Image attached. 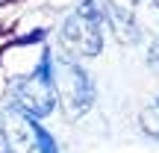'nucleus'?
<instances>
[{"instance_id": "nucleus-1", "label": "nucleus", "mask_w": 159, "mask_h": 153, "mask_svg": "<svg viewBox=\"0 0 159 153\" xmlns=\"http://www.w3.org/2000/svg\"><path fill=\"white\" fill-rule=\"evenodd\" d=\"M53 83H56V97H59V106H62L65 118L74 121L83 118L91 106H94V79L91 74L77 62V56L71 53H59L53 56Z\"/></svg>"}, {"instance_id": "nucleus-2", "label": "nucleus", "mask_w": 159, "mask_h": 153, "mask_svg": "<svg viewBox=\"0 0 159 153\" xmlns=\"http://www.w3.org/2000/svg\"><path fill=\"white\" fill-rule=\"evenodd\" d=\"M12 106H18L21 112L33 115L39 121L47 118L59 106L56 83H53V56L50 53L41 56V62L35 65L33 74L15 79V85H12Z\"/></svg>"}, {"instance_id": "nucleus-3", "label": "nucleus", "mask_w": 159, "mask_h": 153, "mask_svg": "<svg viewBox=\"0 0 159 153\" xmlns=\"http://www.w3.org/2000/svg\"><path fill=\"white\" fill-rule=\"evenodd\" d=\"M59 41H62L65 53L71 56H97L103 50V24L94 15L77 9L74 15H68L59 27Z\"/></svg>"}, {"instance_id": "nucleus-4", "label": "nucleus", "mask_w": 159, "mask_h": 153, "mask_svg": "<svg viewBox=\"0 0 159 153\" xmlns=\"http://www.w3.org/2000/svg\"><path fill=\"white\" fill-rule=\"evenodd\" d=\"M35 124H39V118L21 112L12 103L3 109L0 130H3V138L9 144V153H30L35 147Z\"/></svg>"}, {"instance_id": "nucleus-5", "label": "nucleus", "mask_w": 159, "mask_h": 153, "mask_svg": "<svg viewBox=\"0 0 159 153\" xmlns=\"http://www.w3.org/2000/svg\"><path fill=\"white\" fill-rule=\"evenodd\" d=\"M139 121H142V130L148 133L150 138H159V103L156 100L142 109V118Z\"/></svg>"}, {"instance_id": "nucleus-6", "label": "nucleus", "mask_w": 159, "mask_h": 153, "mask_svg": "<svg viewBox=\"0 0 159 153\" xmlns=\"http://www.w3.org/2000/svg\"><path fill=\"white\" fill-rule=\"evenodd\" d=\"M35 150H39V153H59L56 138H53L41 124H35Z\"/></svg>"}, {"instance_id": "nucleus-7", "label": "nucleus", "mask_w": 159, "mask_h": 153, "mask_svg": "<svg viewBox=\"0 0 159 153\" xmlns=\"http://www.w3.org/2000/svg\"><path fill=\"white\" fill-rule=\"evenodd\" d=\"M148 62H150V68H156L159 71V35L153 41H150V50H148Z\"/></svg>"}, {"instance_id": "nucleus-8", "label": "nucleus", "mask_w": 159, "mask_h": 153, "mask_svg": "<svg viewBox=\"0 0 159 153\" xmlns=\"http://www.w3.org/2000/svg\"><path fill=\"white\" fill-rule=\"evenodd\" d=\"M150 6H153V9L159 12V0H150Z\"/></svg>"}, {"instance_id": "nucleus-9", "label": "nucleus", "mask_w": 159, "mask_h": 153, "mask_svg": "<svg viewBox=\"0 0 159 153\" xmlns=\"http://www.w3.org/2000/svg\"><path fill=\"white\" fill-rule=\"evenodd\" d=\"M156 103H159V97H156Z\"/></svg>"}]
</instances>
